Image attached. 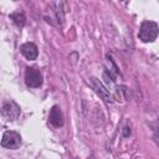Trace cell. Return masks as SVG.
<instances>
[{
  "label": "cell",
  "instance_id": "6da1fadb",
  "mask_svg": "<svg viewBox=\"0 0 159 159\" xmlns=\"http://www.w3.org/2000/svg\"><path fill=\"white\" fill-rule=\"evenodd\" d=\"M159 34V27L153 21H144L140 25L139 30V39L143 42H153Z\"/></svg>",
  "mask_w": 159,
  "mask_h": 159
},
{
  "label": "cell",
  "instance_id": "7a4b0ae2",
  "mask_svg": "<svg viewBox=\"0 0 159 159\" xmlns=\"http://www.w3.org/2000/svg\"><path fill=\"white\" fill-rule=\"evenodd\" d=\"M25 83L27 87L37 88L42 84V75L35 67H27L25 72Z\"/></svg>",
  "mask_w": 159,
  "mask_h": 159
},
{
  "label": "cell",
  "instance_id": "3957f363",
  "mask_svg": "<svg viewBox=\"0 0 159 159\" xmlns=\"http://www.w3.org/2000/svg\"><path fill=\"white\" fill-rule=\"evenodd\" d=\"M21 144V137L19 133L14 132V130H6L2 134V139H1V145L4 148L7 149H16L19 148Z\"/></svg>",
  "mask_w": 159,
  "mask_h": 159
},
{
  "label": "cell",
  "instance_id": "277c9868",
  "mask_svg": "<svg viewBox=\"0 0 159 159\" xmlns=\"http://www.w3.org/2000/svg\"><path fill=\"white\" fill-rule=\"evenodd\" d=\"M1 113L9 120H15L20 116V107L14 101H6L1 104Z\"/></svg>",
  "mask_w": 159,
  "mask_h": 159
},
{
  "label": "cell",
  "instance_id": "5b68a950",
  "mask_svg": "<svg viewBox=\"0 0 159 159\" xmlns=\"http://www.w3.org/2000/svg\"><path fill=\"white\" fill-rule=\"evenodd\" d=\"M91 86L93 87V89L96 91V93L99 96V97H102L106 102H112L113 99H112V96H111V93L108 92V89L102 84V82H99L97 78H91Z\"/></svg>",
  "mask_w": 159,
  "mask_h": 159
},
{
  "label": "cell",
  "instance_id": "8992f818",
  "mask_svg": "<svg viewBox=\"0 0 159 159\" xmlns=\"http://www.w3.org/2000/svg\"><path fill=\"white\" fill-rule=\"evenodd\" d=\"M20 51H21V53H22L27 60H30V61L36 60V57H37V55H39L37 46H36L35 43H32V42H25V43H22L21 47H20Z\"/></svg>",
  "mask_w": 159,
  "mask_h": 159
},
{
  "label": "cell",
  "instance_id": "52a82bcc",
  "mask_svg": "<svg viewBox=\"0 0 159 159\" xmlns=\"http://www.w3.org/2000/svg\"><path fill=\"white\" fill-rule=\"evenodd\" d=\"M50 122L51 124H53L55 127H61L63 124V114L60 109L58 106H53L52 109L50 111Z\"/></svg>",
  "mask_w": 159,
  "mask_h": 159
},
{
  "label": "cell",
  "instance_id": "ba28073f",
  "mask_svg": "<svg viewBox=\"0 0 159 159\" xmlns=\"http://www.w3.org/2000/svg\"><path fill=\"white\" fill-rule=\"evenodd\" d=\"M10 17H11V20L17 25V26H24L25 25V16H24V14H20V12H14V14H11L10 15Z\"/></svg>",
  "mask_w": 159,
  "mask_h": 159
},
{
  "label": "cell",
  "instance_id": "9c48e42d",
  "mask_svg": "<svg viewBox=\"0 0 159 159\" xmlns=\"http://www.w3.org/2000/svg\"><path fill=\"white\" fill-rule=\"evenodd\" d=\"M154 139H155L157 144L159 145V130H157V132H155V134H154Z\"/></svg>",
  "mask_w": 159,
  "mask_h": 159
}]
</instances>
